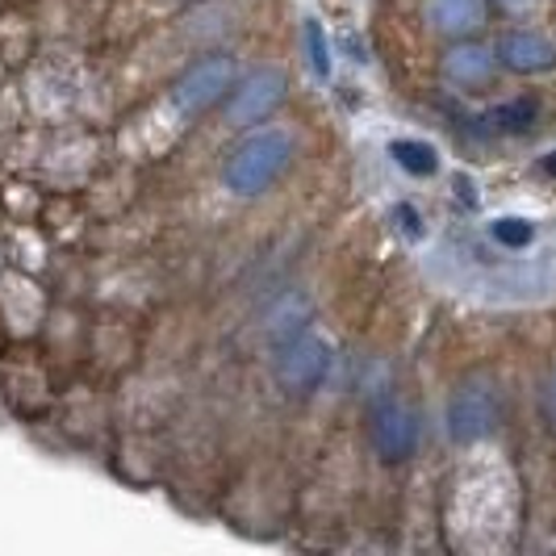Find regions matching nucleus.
Wrapping results in <instances>:
<instances>
[{"label":"nucleus","mask_w":556,"mask_h":556,"mask_svg":"<svg viewBox=\"0 0 556 556\" xmlns=\"http://www.w3.org/2000/svg\"><path fill=\"white\" fill-rule=\"evenodd\" d=\"M289 155H293V142H289L285 130H260V135H251L226 160V172H223L226 189L239 197L264 193L280 172L289 167Z\"/></svg>","instance_id":"nucleus-1"},{"label":"nucleus","mask_w":556,"mask_h":556,"mask_svg":"<svg viewBox=\"0 0 556 556\" xmlns=\"http://www.w3.org/2000/svg\"><path fill=\"white\" fill-rule=\"evenodd\" d=\"M331 368V356H327V343L314 339V334H289L277 348V381L289 393H309L323 386Z\"/></svg>","instance_id":"nucleus-2"},{"label":"nucleus","mask_w":556,"mask_h":556,"mask_svg":"<svg viewBox=\"0 0 556 556\" xmlns=\"http://www.w3.org/2000/svg\"><path fill=\"white\" fill-rule=\"evenodd\" d=\"M230 84H235V59L210 55V59H201V63H193V67L176 80L172 101L185 113H201V110H210L214 101H223L226 92H230Z\"/></svg>","instance_id":"nucleus-3"},{"label":"nucleus","mask_w":556,"mask_h":556,"mask_svg":"<svg viewBox=\"0 0 556 556\" xmlns=\"http://www.w3.org/2000/svg\"><path fill=\"white\" fill-rule=\"evenodd\" d=\"M285 97V76L277 67H264L243 80V88H235V97L226 101V117L230 126H251V122H264V113L277 110V101Z\"/></svg>","instance_id":"nucleus-4"},{"label":"nucleus","mask_w":556,"mask_h":556,"mask_svg":"<svg viewBox=\"0 0 556 556\" xmlns=\"http://www.w3.org/2000/svg\"><path fill=\"white\" fill-rule=\"evenodd\" d=\"M494 422H498V397L485 390V386L460 390L452 397V406H447V431H452V440H460V444L481 440L485 431H494Z\"/></svg>","instance_id":"nucleus-5"},{"label":"nucleus","mask_w":556,"mask_h":556,"mask_svg":"<svg viewBox=\"0 0 556 556\" xmlns=\"http://www.w3.org/2000/svg\"><path fill=\"white\" fill-rule=\"evenodd\" d=\"M372 444L381 447L386 460H406L418 444V422L402 402H377L372 406Z\"/></svg>","instance_id":"nucleus-6"},{"label":"nucleus","mask_w":556,"mask_h":556,"mask_svg":"<svg viewBox=\"0 0 556 556\" xmlns=\"http://www.w3.org/2000/svg\"><path fill=\"white\" fill-rule=\"evenodd\" d=\"M502 59L519 72H535V67L553 63V47L540 38H528V34H510V38H502Z\"/></svg>","instance_id":"nucleus-7"},{"label":"nucleus","mask_w":556,"mask_h":556,"mask_svg":"<svg viewBox=\"0 0 556 556\" xmlns=\"http://www.w3.org/2000/svg\"><path fill=\"white\" fill-rule=\"evenodd\" d=\"M390 155L397 164L406 167V172H415V176H431L435 172V151L427 147V142H415V139H397L390 147Z\"/></svg>","instance_id":"nucleus-8"},{"label":"nucleus","mask_w":556,"mask_h":556,"mask_svg":"<svg viewBox=\"0 0 556 556\" xmlns=\"http://www.w3.org/2000/svg\"><path fill=\"white\" fill-rule=\"evenodd\" d=\"M435 9H440V26L447 29H465L481 22V4L477 0H435Z\"/></svg>","instance_id":"nucleus-9"},{"label":"nucleus","mask_w":556,"mask_h":556,"mask_svg":"<svg viewBox=\"0 0 556 556\" xmlns=\"http://www.w3.org/2000/svg\"><path fill=\"white\" fill-rule=\"evenodd\" d=\"M306 51H309V67L318 80L331 76V55H327V38H323V26L318 22H306Z\"/></svg>","instance_id":"nucleus-10"},{"label":"nucleus","mask_w":556,"mask_h":556,"mask_svg":"<svg viewBox=\"0 0 556 556\" xmlns=\"http://www.w3.org/2000/svg\"><path fill=\"white\" fill-rule=\"evenodd\" d=\"M498 130H528L535 122V101H515V105H502V110L490 113Z\"/></svg>","instance_id":"nucleus-11"},{"label":"nucleus","mask_w":556,"mask_h":556,"mask_svg":"<svg viewBox=\"0 0 556 556\" xmlns=\"http://www.w3.org/2000/svg\"><path fill=\"white\" fill-rule=\"evenodd\" d=\"M494 239L506 243V248H528L531 223H523V218H498V223H494Z\"/></svg>","instance_id":"nucleus-12"},{"label":"nucleus","mask_w":556,"mask_h":556,"mask_svg":"<svg viewBox=\"0 0 556 556\" xmlns=\"http://www.w3.org/2000/svg\"><path fill=\"white\" fill-rule=\"evenodd\" d=\"M397 218H402V226H406L410 235H418V214L410 210V205H402V210H397Z\"/></svg>","instance_id":"nucleus-13"},{"label":"nucleus","mask_w":556,"mask_h":556,"mask_svg":"<svg viewBox=\"0 0 556 556\" xmlns=\"http://www.w3.org/2000/svg\"><path fill=\"white\" fill-rule=\"evenodd\" d=\"M544 172H553V176H556V151L548 155V160H544Z\"/></svg>","instance_id":"nucleus-14"}]
</instances>
